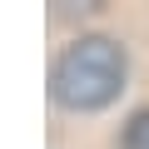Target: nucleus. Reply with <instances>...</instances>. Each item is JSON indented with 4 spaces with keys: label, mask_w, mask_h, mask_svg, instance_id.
<instances>
[{
    "label": "nucleus",
    "mask_w": 149,
    "mask_h": 149,
    "mask_svg": "<svg viewBox=\"0 0 149 149\" xmlns=\"http://www.w3.org/2000/svg\"><path fill=\"white\" fill-rule=\"evenodd\" d=\"M124 74H129L124 45L109 40V35H85V40H74V45L55 60L50 90H55V100H60L65 109L90 114V109H104V104L119 100Z\"/></svg>",
    "instance_id": "nucleus-1"
},
{
    "label": "nucleus",
    "mask_w": 149,
    "mask_h": 149,
    "mask_svg": "<svg viewBox=\"0 0 149 149\" xmlns=\"http://www.w3.org/2000/svg\"><path fill=\"white\" fill-rule=\"evenodd\" d=\"M119 149H149V109H134L124 134H119Z\"/></svg>",
    "instance_id": "nucleus-2"
}]
</instances>
